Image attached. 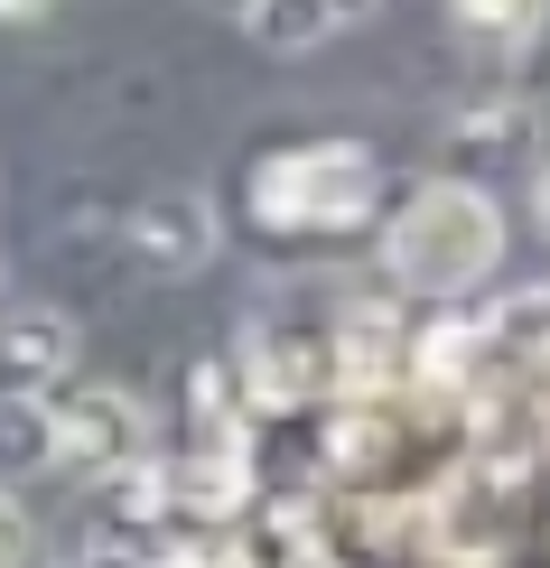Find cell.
<instances>
[{"label": "cell", "instance_id": "obj_1", "mask_svg": "<svg viewBox=\"0 0 550 568\" xmlns=\"http://www.w3.org/2000/svg\"><path fill=\"white\" fill-rule=\"evenodd\" d=\"M382 271L411 298H476L504 271V205L476 178H429L401 196L392 233H382Z\"/></svg>", "mask_w": 550, "mask_h": 568}, {"label": "cell", "instance_id": "obj_2", "mask_svg": "<svg viewBox=\"0 0 550 568\" xmlns=\"http://www.w3.org/2000/svg\"><path fill=\"white\" fill-rule=\"evenodd\" d=\"M382 205V159L364 140H290L252 169V215L271 233H354Z\"/></svg>", "mask_w": 550, "mask_h": 568}, {"label": "cell", "instance_id": "obj_3", "mask_svg": "<svg viewBox=\"0 0 550 568\" xmlns=\"http://www.w3.org/2000/svg\"><path fill=\"white\" fill-rule=\"evenodd\" d=\"M38 410H47V466H76L93 485L150 466V410L122 383H76V392L38 400Z\"/></svg>", "mask_w": 550, "mask_h": 568}, {"label": "cell", "instance_id": "obj_4", "mask_svg": "<svg viewBox=\"0 0 550 568\" xmlns=\"http://www.w3.org/2000/svg\"><path fill=\"white\" fill-rule=\"evenodd\" d=\"M243 392L261 410H299V400L327 392V326H290V317H261L243 336Z\"/></svg>", "mask_w": 550, "mask_h": 568}, {"label": "cell", "instance_id": "obj_5", "mask_svg": "<svg viewBox=\"0 0 550 568\" xmlns=\"http://www.w3.org/2000/svg\"><path fill=\"white\" fill-rule=\"evenodd\" d=\"M131 252H140V271H159V280L206 271L214 262V205H206V186H159V196H140Z\"/></svg>", "mask_w": 550, "mask_h": 568}, {"label": "cell", "instance_id": "obj_6", "mask_svg": "<svg viewBox=\"0 0 550 568\" xmlns=\"http://www.w3.org/2000/svg\"><path fill=\"white\" fill-rule=\"evenodd\" d=\"M66 373H76V317L47 307V298H19L10 317H0V392L47 400Z\"/></svg>", "mask_w": 550, "mask_h": 568}, {"label": "cell", "instance_id": "obj_7", "mask_svg": "<svg viewBox=\"0 0 550 568\" xmlns=\"http://www.w3.org/2000/svg\"><path fill=\"white\" fill-rule=\"evenodd\" d=\"M243 19H252V38L271 47V57H308V47H327V38L346 29L327 0H252Z\"/></svg>", "mask_w": 550, "mask_h": 568}, {"label": "cell", "instance_id": "obj_8", "mask_svg": "<svg viewBox=\"0 0 550 568\" xmlns=\"http://www.w3.org/2000/svg\"><path fill=\"white\" fill-rule=\"evenodd\" d=\"M448 29L476 47H522L541 29V0H448Z\"/></svg>", "mask_w": 550, "mask_h": 568}, {"label": "cell", "instance_id": "obj_9", "mask_svg": "<svg viewBox=\"0 0 550 568\" xmlns=\"http://www.w3.org/2000/svg\"><path fill=\"white\" fill-rule=\"evenodd\" d=\"M0 568H29V513L10 485H0Z\"/></svg>", "mask_w": 550, "mask_h": 568}, {"label": "cell", "instance_id": "obj_10", "mask_svg": "<svg viewBox=\"0 0 550 568\" xmlns=\"http://www.w3.org/2000/svg\"><path fill=\"white\" fill-rule=\"evenodd\" d=\"M29 19H47V0H0V29H29Z\"/></svg>", "mask_w": 550, "mask_h": 568}, {"label": "cell", "instance_id": "obj_11", "mask_svg": "<svg viewBox=\"0 0 550 568\" xmlns=\"http://www.w3.org/2000/svg\"><path fill=\"white\" fill-rule=\"evenodd\" d=\"M327 10H337V19H346V29H354V19H364V10H373V0H327Z\"/></svg>", "mask_w": 550, "mask_h": 568}, {"label": "cell", "instance_id": "obj_12", "mask_svg": "<svg viewBox=\"0 0 550 568\" xmlns=\"http://www.w3.org/2000/svg\"><path fill=\"white\" fill-rule=\"evenodd\" d=\"M224 10H252V0H224Z\"/></svg>", "mask_w": 550, "mask_h": 568}]
</instances>
